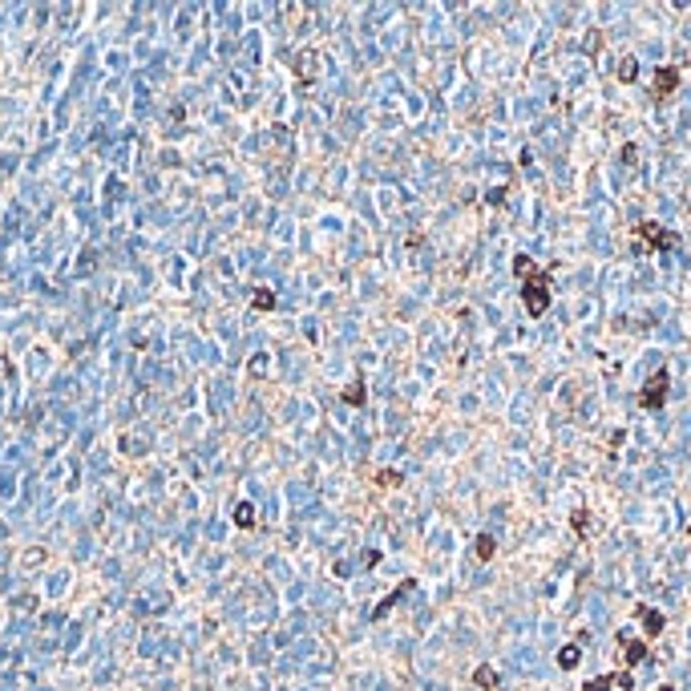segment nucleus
<instances>
[{"label": "nucleus", "instance_id": "nucleus-2", "mask_svg": "<svg viewBox=\"0 0 691 691\" xmlns=\"http://www.w3.org/2000/svg\"><path fill=\"white\" fill-rule=\"evenodd\" d=\"M635 239L647 243V251H675V247H679L675 231H667V226L651 223V218H643V223L635 226Z\"/></svg>", "mask_w": 691, "mask_h": 691}, {"label": "nucleus", "instance_id": "nucleus-14", "mask_svg": "<svg viewBox=\"0 0 691 691\" xmlns=\"http://www.w3.org/2000/svg\"><path fill=\"white\" fill-rule=\"evenodd\" d=\"M315 53H300V61H295V73H300V81H315V65H312Z\"/></svg>", "mask_w": 691, "mask_h": 691}, {"label": "nucleus", "instance_id": "nucleus-6", "mask_svg": "<svg viewBox=\"0 0 691 691\" xmlns=\"http://www.w3.org/2000/svg\"><path fill=\"white\" fill-rule=\"evenodd\" d=\"M639 623H643V631H647V639H659L663 627H667V618L659 615L655 606H639Z\"/></svg>", "mask_w": 691, "mask_h": 691}, {"label": "nucleus", "instance_id": "nucleus-10", "mask_svg": "<svg viewBox=\"0 0 691 691\" xmlns=\"http://www.w3.org/2000/svg\"><path fill=\"white\" fill-rule=\"evenodd\" d=\"M579 659H582L579 643H570V647H562V651H558V667H562V671H574V667H579Z\"/></svg>", "mask_w": 691, "mask_h": 691}, {"label": "nucleus", "instance_id": "nucleus-8", "mask_svg": "<svg viewBox=\"0 0 691 691\" xmlns=\"http://www.w3.org/2000/svg\"><path fill=\"white\" fill-rule=\"evenodd\" d=\"M473 683H478L481 691H493V687H497V671H493L490 663H481L478 671H473Z\"/></svg>", "mask_w": 691, "mask_h": 691}, {"label": "nucleus", "instance_id": "nucleus-15", "mask_svg": "<svg viewBox=\"0 0 691 691\" xmlns=\"http://www.w3.org/2000/svg\"><path fill=\"white\" fill-rule=\"evenodd\" d=\"M401 469H380V473H376V485H380V490H396V485H401Z\"/></svg>", "mask_w": 691, "mask_h": 691}, {"label": "nucleus", "instance_id": "nucleus-16", "mask_svg": "<svg viewBox=\"0 0 691 691\" xmlns=\"http://www.w3.org/2000/svg\"><path fill=\"white\" fill-rule=\"evenodd\" d=\"M635 77H639V61H635V57H627V61H618V81H627V85H631Z\"/></svg>", "mask_w": 691, "mask_h": 691}, {"label": "nucleus", "instance_id": "nucleus-1", "mask_svg": "<svg viewBox=\"0 0 691 691\" xmlns=\"http://www.w3.org/2000/svg\"><path fill=\"white\" fill-rule=\"evenodd\" d=\"M514 275L522 279V303H526L529 320H538V315L550 312V275H546L526 251L514 255Z\"/></svg>", "mask_w": 691, "mask_h": 691}, {"label": "nucleus", "instance_id": "nucleus-7", "mask_svg": "<svg viewBox=\"0 0 691 691\" xmlns=\"http://www.w3.org/2000/svg\"><path fill=\"white\" fill-rule=\"evenodd\" d=\"M413 586H416V579H404L401 586H396V591H392L389 598H384V603H380L376 611H372V618H384V615H389V611H392V606H396V603H401V598H404V594L413 591Z\"/></svg>", "mask_w": 691, "mask_h": 691}, {"label": "nucleus", "instance_id": "nucleus-9", "mask_svg": "<svg viewBox=\"0 0 691 691\" xmlns=\"http://www.w3.org/2000/svg\"><path fill=\"white\" fill-rule=\"evenodd\" d=\"M364 396H368V392H364V380H352L348 389L339 392V401H344V404H356V408L364 404Z\"/></svg>", "mask_w": 691, "mask_h": 691}, {"label": "nucleus", "instance_id": "nucleus-18", "mask_svg": "<svg viewBox=\"0 0 691 691\" xmlns=\"http://www.w3.org/2000/svg\"><path fill=\"white\" fill-rule=\"evenodd\" d=\"M615 687H635V675H631V671H615Z\"/></svg>", "mask_w": 691, "mask_h": 691}, {"label": "nucleus", "instance_id": "nucleus-5", "mask_svg": "<svg viewBox=\"0 0 691 691\" xmlns=\"http://www.w3.org/2000/svg\"><path fill=\"white\" fill-rule=\"evenodd\" d=\"M618 647H623V663H627V671H631V667H639L643 659H647V643H643V639H631L627 631L618 635Z\"/></svg>", "mask_w": 691, "mask_h": 691}, {"label": "nucleus", "instance_id": "nucleus-17", "mask_svg": "<svg viewBox=\"0 0 691 691\" xmlns=\"http://www.w3.org/2000/svg\"><path fill=\"white\" fill-rule=\"evenodd\" d=\"M611 687H615V675H598V679H591L582 691H611Z\"/></svg>", "mask_w": 691, "mask_h": 691}, {"label": "nucleus", "instance_id": "nucleus-4", "mask_svg": "<svg viewBox=\"0 0 691 691\" xmlns=\"http://www.w3.org/2000/svg\"><path fill=\"white\" fill-rule=\"evenodd\" d=\"M679 89V69L675 65H659L655 69V85H651V97L655 101H667L671 93Z\"/></svg>", "mask_w": 691, "mask_h": 691}, {"label": "nucleus", "instance_id": "nucleus-3", "mask_svg": "<svg viewBox=\"0 0 691 691\" xmlns=\"http://www.w3.org/2000/svg\"><path fill=\"white\" fill-rule=\"evenodd\" d=\"M667 392H671V376L659 368V372H655V376H647V384L639 389V408H647V413H659V408L667 404Z\"/></svg>", "mask_w": 691, "mask_h": 691}, {"label": "nucleus", "instance_id": "nucleus-12", "mask_svg": "<svg viewBox=\"0 0 691 691\" xmlns=\"http://www.w3.org/2000/svg\"><path fill=\"white\" fill-rule=\"evenodd\" d=\"M235 526H243V529L255 526V505L251 502H239V505H235Z\"/></svg>", "mask_w": 691, "mask_h": 691}, {"label": "nucleus", "instance_id": "nucleus-13", "mask_svg": "<svg viewBox=\"0 0 691 691\" xmlns=\"http://www.w3.org/2000/svg\"><path fill=\"white\" fill-rule=\"evenodd\" d=\"M251 307H255V312H271V307H275V291L259 288V291H255V300H251Z\"/></svg>", "mask_w": 691, "mask_h": 691}, {"label": "nucleus", "instance_id": "nucleus-19", "mask_svg": "<svg viewBox=\"0 0 691 691\" xmlns=\"http://www.w3.org/2000/svg\"><path fill=\"white\" fill-rule=\"evenodd\" d=\"M586 522H591L586 510H574V529H579V534H586Z\"/></svg>", "mask_w": 691, "mask_h": 691}, {"label": "nucleus", "instance_id": "nucleus-21", "mask_svg": "<svg viewBox=\"0 0 691 691\" xmlns=\"http://www.w3.org/2000/svg\"><path fill=\"white\" fill-rule=\"evenodd\" d=\"M659 691H675V687H659Z\"/></svg>", "mask_w": 691, "mask_h": 691}, {"label": "nucleus", "instance_id": "nucleus-11", "mask_svg": "<svg viewBox=\"0 0 691 691\" xmlns=\"http://www.w3.org/2000/svg\"><path fill=\"white\" fill-rule=\"evenodd\" d=\"M473 550H478L481 562H493V554H497V542H493V534H478V546H473Z\"/></svg>", "mask_w": 691, "mask_h": 691}, {"label": "nucleus", "instance_id": "nucleus-20", "mask_svg": "<svg viewBox=\"0 0 691 691\" xmlns=\"http://www.w3.org/2000/svg\"><path fill=\"white\" fill-rule=\"evenodd\" d=\"M586 49H591V53L603 49V33H591V37H586Z\"/></svg>", "mask_w": 691, "mask_h": 691}]
</instances>
